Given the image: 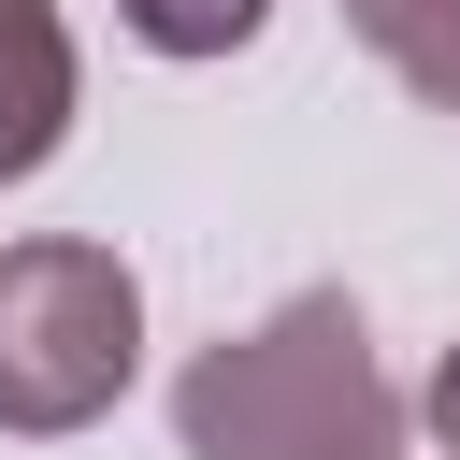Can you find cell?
Masks as SVG:
<instances>
[{
	"label": "cell",
	"mask_w": 460,
	"mask_h": 460,
	"mask_svg": "<svg viewBox=\"0 0 460 460\" xmlns=\"http://www.w3.org/2000/svg\"><path fill=\"white\" fill-rule=\"evenodd\" d=\"M172 431H187V460H388V388H374L359 302L302 288L259 331L201 345L172 374Z\"/></svg>",
	"instance_id": "1"
},
{
	"label": "cell",
	"mask_w": 460,
	"mask_h": 460,
	"mask_svg": "<svg viewBox=\"0 0 460 460\" xmlns=\"http://www.w3.org/2000/svg\"><path fill=\"white\" fill-rule=\"evenodd\" d=\"M144 359V288L115 244L86 230H43V244H0V431H86L115 417Z\"/></svg>",
	"instance_id": "2"
},
{
	"label": "cell",
	"mask_w": 460,
	"mask_h": 460,
	"mask_svg": "<svg viewBox=\"0 0 460 460\" xmlns=\"http://www.w3.org/2000/svg\"><path fill=\"white\" fill-rule=\"evenodd\" d=\"M58 129H72V29L58 0H0V187L43 172Z\"/></svg>",
	"instance_id": "3"
},
{
	"label": "cell",
	"mask_w": 460,
	"mask_h": 460,
	"mask_svg": "<svg viewBox=\"0 0 460 460\" xmlns=\"http://www.w3.org/2000/svg\"><path fill=\"white\" fill-rule=\"evenodd\" d=\"M345 29H359L431 115H460V0H345Z\"/></svg>",
	"instance_id": "4"
},
{
	"label": "cell",
	"mask_w": 460,
	"mask_h": 460,
	"mask_svg": "<svg viewBox=\"0 0 460 460\" xmlns=\"http://www.w3.org/2000/svg\"><path fill=\"white\" fill-rule=\"evenodd\" d=\"M115 14H129L158 58H230V43H259L273 0H115Z\"/></svg>",
	"instance_id": "5"
},
{
	"label": "cell",
	"mask_w": 460,
	"mask_h": 460,
	"mask_svg": "<svg viewBox=\"0 0 460 460\" xmlns=\"http://www.w3.org/2000/svg\"><path fill=\"white\" fill-rule=\"evenodd\" d=\"M431 431H446V460H460V345H446V374H431Z\"/></svg>",
	"instance_id": "6"
}]
</instances>
